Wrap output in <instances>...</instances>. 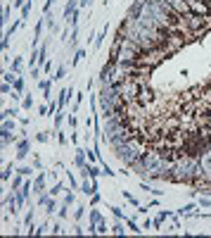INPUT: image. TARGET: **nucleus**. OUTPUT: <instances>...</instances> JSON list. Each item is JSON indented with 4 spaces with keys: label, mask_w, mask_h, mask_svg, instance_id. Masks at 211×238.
Segmentation results:
<instances>
[{
    "label": "nucleus",
    "mask_w": 211,
    "mask_h": 238,
    "mask_svg": "<svg viewBox=\"0 0 211 238\" xmlns=\"http://www.w3.org/2000/svg\"><path fill=\"white\" fill-rule=\"evenodd\" d=\"M71 95H74V88H64V91H62V95H60V102H57V105H60V110L66 105V100H69Z\"/></svg>",
    "instance_id": "nucleus-1"
},
{
    "label": "nucleus",
    "mask_w": 211,
    "mask_h": 238,
    "mask_svg": "<svg viewBox=\"0 0 211 238\" xmlns=\"http://www.w3.org/2000/svg\"><path fill=\"white\" fill-rule=\"evenodd\" d=\"M17 148H19L17 157H19V160H24V157L29 155V143H26V141H19V145H17Z\"/></svg>",
    "instance_id": "nucleus-2"
},
{
    "label": "nucleus",
    "mask_w": 211,
    "mask_h": 238,
    "mask_svg": "<svg viewBox=\"0 0 211 238\" xmlns=\"http://www.w3.org/2000/svg\"><path fill=\"white\" fill-rule=\"evenodd\" d=\"M74 12H76V0H69V2H66V7H64V17L69 19Z\"/></svg>",
    "instance_id": "nucleus-3"
},
{
    "label": "nucleus",
    "mask_w": 211,
    "mask_h": 238,
    "mask_svg": "<svg viewBox=\"0 0 211 238\" xmlns=\"http://www.w3.org/2000/svg\"><path fill=\"white\" fill-rule=\"evenodd\" d=\"M43 186H45V174H40V176L33 181V188H36V193H40V190H43Z\"/></svg>",
    "instance_id": "nucleus-4"
},
{
    "label": "nucleus",
    "mask_w": 211,
    "mask_h": 238,
    "mask_svg": "<svg viewBox=\"0 0 211 238\" xmlns=\"http://www.w3.org/2000/svg\"><path fill=\"white\" fill-rule=\"evenodd\" d=\"M76 164H79L81 169L86 167V150H79V152H76Z\"/></svg>",
    "instance_id": "nucleus-5"
},
{
    "label": "nucleus",
    "mask_w": 211,
    "mask_h": 238,
    "mask_svg": "<svg viewBox=\"0 0 211 238\" xmlns=\"http://www.w3.org/2000/svg\"><path fill=\"white\" fill-rule=\"evenodd\" d=\"M76 41H79V29H74L71 38H69V45H71V48H76Z\"/></svg>",
    "instance_id": "nucleus-6"
},
{
    "label": "nucleus",
    "mask_w": 211,
    "mask_h": 238,
    "mask_svg": "<svg viewBox=\"0 0 211 238\" xmlns=\"http://www.w3.org/2000/svg\"><path fill=\"white\" fill-rule=\"evenodd\" d=\"M166 217H168V214H164V212H161V214H159V217L154 219V229H159V226L164 224V219H166Z\"/></svg>",
    "instance_id": "nucleus-7"
},
{
    "label": "nucleus",
    "mask_w": 211,
    "mask_h": 238,
    "mask_svg": "<svg viewBox=\"0 0 211 238\" xmlns=\"http://www.w3.org/2000/svg\"><path fill=\"white\" fill-rule=\"evenodd\" d=\"M2 131H14V122L5 119V122H2Z\"/></svg>",
    "instance_id": "nucleus-8"
},
{
    "label": "nucleus",
    "mask_w": 211,
    "mask_h": 238,
    "mask_svg": "<svg viewBox=\"0 0 211 238\" xmlns=\"http://www.w3.org/2000/svg\"><path fill=\"white\" fill-rule=\"evenodd\" d=\"M29 12H31V0H29L26 5L21 7V17H24V19H26V17H29Z\"/></svg>",
    "instance_id": "nucleus-9"
},
{
    "label": "nucleus",
    "mask_w": 211,
    "mask_h": 238,
    "mask_svg": "<svg viewBox=\"0 0 211 238\" xmlns=\"http://www.w3.org/2000/svg\"><path fill=\"white\" fill-rule=\"evenodd\" d=\"M10 174H12V164H7L5 169H2V181H7V179H10Z\"/></svg>",
    "instance_id": "nucleus-10"
},
{
    "label": "nucleus",
    "mask_w": 211,
    "mask_h": 238,
    "mask_svg": "<svg viewBox=\"0 0 211 238\" xmlns=\"http://www.w3.org/2000/svg\"><path fill=\"white\" fill-rule=\"evenodd\" d=\"M17 114V107H12V110H5L2 112V119H10V117H14Z\"/></svg>",
    "instance_id": "nucleus-11"
},
{
    "label": "nucleus",
    "mask_w": 211,
    "mask_h": 238,
    "mask_svg": "<svg viewBox=\"0 0 211 238\" xmlns=\"http://www.w3.org/2000/svg\"><path fill=\"white\" fill-rule=\"evenodd\" d=\"M12 88L17 91V93H19V91H24V81H21V79H17V81L12 83Z\"/></svg>",
    "instance_id": "nucleus-12"
},
{
    "label": "nucleus",
    "mask_w": 211,
    "mask_h": 238,
    "mask_svg": "<svg viewBox=\"0 0 211 238\" xmlns=\"http://www.w3.org/2000/svg\"><path fill=\"white\" fill-rule=\"evenodd\" d=\"M83 55H86V53H83V50H79V53H76V57H74V60H71V64H74V67H76V64H79V62H81V57H83Z\"/></svg>",
    "instance_id": "nucleus-13"
},
{
    "label": "nucleus",
    "mask_w": 211,
    "mask_h": 238,
    "mask_svg": "<svg viewBox=\"0 0 211 238\" xmlns=\"http://www.w3.org/2000/svg\"><path fill=\"white\" fill-rule=\"evenodd\" d=\"M192 210H195V205H192V203H190V205H185L183 210H180V214H190V212H192Z\"/></svg>",
    "instance_id": "nucleus-14"
},
{
    "label": "nucleus",
    "mask_w": 211,
    "mask_h": 238,
    "mask_svg": "<svg viewBox=\"0 0 211 238\" xmlns=\"http://www.w3.org/2000/svg\"><path fill=\"white\" fill-rule=\"evenodd\" d=\"M90 219H92V222H95V224H100V222H102V217H100L97 212H90Z\"/></svg>",
    "instance_id": "nucleus-15"
},
{
    "label": "nucleus",
    "mask_w": 211,
    "mask_h": 238,
    "mask_svg": "<svg viewBox=\"0 0 211 238\" xmlns=\"http://www.w3.org/2000/svg\"><path fill=\"white\" fill-rule=\"evenodd\" d=\"M40 91H45V93H50V81H40Z\"/></svg>",
    "instance_id": "nucleus-16"
},
{
    "label": "nucleus",
    "mask_w": 211,
    "mask_h": 238,
    "mask_svg": "<svg viewBox=\"0 0 211 238\" xmlns=\"http://www.w3.org/2000/svg\"><path fill=\"white\" fill-rule=\"evenodd\" d=\"M7 17H10V5H5V10H2V24L7 21Z\"/></svg>",
    "instance_id": "nucleus-17"
},
{
    "label": "nucleus",
    "mask_w": 211,
    "mask_h": 238,
    "mask_svg": "<svg viewBox=\"0 0 211 238\" xmlns=\"http://www.w3.org/2000/svg\"><path fill=\"white\" fill-rule=\"evenodd\" d=\"M12 69H14V72H19V69H21V60H19V57L12 62Z\"/></svg>",
    "instance_id": "nucleus-18"
},
{
    "label": "nucleus",
    "mask_w": 211,
    "mask_h": 238,
    "mask_svg": "<svg viewBox=\"0 0 211 238\" xmlns=\"http://www.w3.org/2000/svg\"><path fill=\"white\" fill-rule=\"evenodd\" d=\"M64 74H66V67H60V69H57V74H55V79H62Z\"/></svg>",
    "instance_id": "nucleus-19"
},
{
    "label": "nucleus",
    "mask_w": 211,
    "mask_h": 238,
    "mask_svg": "<svg viewBox=\"0 0 211 238\" xmlns=\"http://www.w3.org/2000/svg\"><path fill=\"white\" fill-rule=\"evenodd\" d=\"M19 174H21V176H29V174H31V167H21Z\"/></svg>",
    "instance_id": "nucleus-20"
},
{
    "label": "nucleus",
    "mask_w": 211,
    "mask_h": 238,
    "mask_svg": "<svg viewBox=\"0 0 211 238\" xmlns=\"http://www.w3.org/2000/svg\"><path fill=\"white\" fill-rule=\"evenodd\" d=\"M45 207H47V212H55V200H52V198L47 200V205H45Z\"/></svg>",
    "instance_id": "nucleus-21"
},
{
    "label": "nucleus",
    "mask_w": 211,
    "mask_h": 238,
    "mask_svg": "<svg viewBox=\"0 0 211 238\" xmlns=\"http://www.w3.org/2000/svg\"><path fill=\"white\" fill-rule=\"evenodd\" d=\"M74 217H76V219H81V217H83V207H76V212H74Z\"/></svg>",
    "instance_id": "nucleus-22"
},
{
    "label": "nucleus",
    "mask_w": 211,
    "mask_h": 238,
    "mask_svg": "<svg viewBox=\"0 0 211 238\" xmlns=\"http://www.w3.org/2000/svg\"><path fill=\"white\" fill-rule=\"evenodd\" d=\"M71 203H74V195H71V193H69V195L64 198V205H66V207H69V205H71Z\"/></svg>",
    "instance_id": "nucleus-23"
},
{
    "label": "nucleus",
    "mask_w": 211,
    "mask_h": 238,
    "mask_svg": "<svg viewBox=\"0 0 211 238\" xmlns=\"http://www.w3.org/2000/svg\"><path fill=\"white\" fill-rule=\"evenodd\" d=\"M31 105H33V100H31V98H24V107H26V110H31Z\"/></svg>",
    "instance_id": "nucleus-24"
},
{
    "label": "nucleus",
    "mask_w": 211,
    "mask_h": 238,
    "mask_svg": "<svg viewBox=\"0 0 211 238\" xmlns=\"http://www.w3.org/2000/svg\"><path fill=\"white\" fill-rule=\"evenodd\" d=\"M88 160H90V162H95V160H97V155H95L92 150H88Z\"/></svg>",
    "instance_id": "nucleus-25"
},
{
    "label": "nucleus",
    "mask_w": 211,
    "mask_h": 238,
    "mask_svg": "<svg viewBox=\"0 0 211 238\" xmlns=\"http://www.w3.org/2000/svg\"><path fill=\"white\" fill-rule=\"evenodd\" d=\"M62 119H64V114H57V117H55V126H60Z\"/></svg>",
    "instance_id": "nucleus-26"
},
{
    "label": "nucleus",
    "mask_w": 211,
    "mask_h": 238,
    "mask_svg": "<svg viewBox=\"0 0 211 238\" xmlns=\"http://www.w3.org/2000/svg\"><path fill=\"white\" fill-rule=\"evenodd\" d=\"M5 81H7V83H10V81H12V83H14V81H17V79H14V76H12V74H10V72H7V74H5Z\"/></svg>",
    "instance_id": "nucleus-27"
},
{
    "label": "nucleus",
    "mask_w": 211,
    "mask_h": 238,
    "mask_svg": "<svg viewBox=\"0 0 211 238\" xmlns=\"http://www.w3.org/2000/svg\"><path fill=\"white\" fill-rule=\"evenodd\" d=\"M10 91H12V88H10V83H7V81H5V83H2V93H5V95H7V93H10Z\"/></svg>",
    "instance_id": "nucleus-28"
},
{
    "label": "nucleus",
    "mask_w": 211,
    "mask_h": 238,
    "mask_svg": "<svg viewBox=\"0 0 211 238\" xmlns=\"http://www.w3.org/2000/svg\"><path fill=\"white\" fill-rule=\"evenodd\" d=\"M36 141H40V143H45V141H47V136H45V133H38V136H36Z\"/></svg>",
    "instance_id": "nucleus-29"
},
{
    "label": "nucleus",
    "mask_w": 211,
    "mask_h": 238,
    "mask_svg": "<svg viewBox=\"0 0 211 238\" xmlns=\"http://www.w3.org/2000/svg\"><path fill=\"white\" fill-rule=\"evenodd\" d=\"M81 5H90V0H79Z\"/></svg>",
    "instance_id": "nucleus-30"
},
{
    "label": "nucleus",
    "mask_w": 211,
    "mask_h": 238,
    "mask_svg": "<svg viewBox=\"0 0 211 238\" xmlns=\"http://www.w3.org/2000/svg\"><path fill=\"white\" fill-rule=\"evenodd\" d=\"M47 2H55V0H47Z\"/></svg>",
    "instance_id": "nucleus-31"
},
{
    "label": "nucleus",
    "mask_w": 211,
    "mask_h": 238,
    "mask_svg": "<svg viewBox=\"0 0 211 238\" xmlns=\"http://www.w3.org/2000/svg\"><path fill=\"white\" fill-rule=\"evenodd\" d=\"M105 2H109V0H105Z\"/></svg>",
    "instance_id": "nucleus-32"
}]
</instances>
